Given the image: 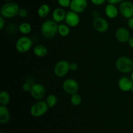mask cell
Returning <instances> with one entry per match:
<instances>
[{
	"mask_svg": "<svg viewBox=\"0 0 133 133\" xmlns=\"http://www.w3.org/2000/svg\"><path fill=\"white\" fill-rule=\"evenodd\" d=\"M58 26L53 20H46L41 26L42 34L45 39H52L58 33Z\"/></svg>",
	"mask_w": 133,
	"mask_h": 133,
	"instance_id": "cell-1",
	"label": "cell"
},
{
	"mask_svg": "<svg viewBox=\"0 0 133 133\" xmlns=\"http://www.w3.org/2000/svg\"><path fill=\"white\" fill-rule=\"evenodd\" d=\"M20 8L14 2H6L2 5L0 10L1 16L5 18H12L18 14Z\"/></svg>",
	"mask_w": 133,
	"mask_h": 133,
	"instance_id": "cell-2",
	"label": "cell"
},
{
	"mask_svg": "<svg viewBox=\"0 0 133 133\" xmlns=\"http://www.w3.org/2000/svg\"><path fill=\"white\" fill-rule=\"evenodd\" d=\"M116 67L122 73L131 72L133 70V60L127 56H122L116 61Z\"/></svg>",
	"mask_w": 133,
	"mask_h": 133,
	"instance_id": "cell-3",
	"label": "cell"
},
{
	"mask_svg": "<svg viewBox=\"0 0 133 133\" xmlns=\"http://www.w3.org/2000/svg\"><path fill=\"white\" fill-rule=\"evenodd\" d=\"M46 102L42 100H37L31 107L30 113L31 116L35 117H40L44 116L49 109Z\"/></svg>",
	"mask_w": 133,
	"mask_h": 133,
	"instance_id": "cell-4",
	"label": "cell"
},
{
	"mask_svg": "<svg viewBox=\"0 0 133 133\" xmlns=\"http://www.w3.org/2000/svg\"><path fill=\"white\" fill-rule=\"evenodd\" d=\"M32 46V40L27 36L19 37L16 43V49L19 53H26Z\"/></svg>",
	"mask_w": 133,
	"mask_h": 133,
	"instance_id": "cell-5",
	"label": "cell"
},
{
	"mask_svg": "<svg viewBox=\"0 0 133 133\" xmlns=\"http://www.w3.org/2000/svg\"><path fill=\"white\" fill-rule=\"evenodd\" d=\"M70 63L66 60H60L54 66V73L59 78L65 76L70 70Z\"/></svg>",
	"mask_w": 133,
	"mask_h": 133,
	"instance_id": "cell-6",
	"label": "cell"
},
{
	"mask_svg": "<svg viewBox=\"0 0 133 133\" xmlns=\"http://www.w3.org/2000/svg\"><path fill=\"white\" fill-rule=\"evenodd\" d=\"M62 88L66 93L72 95L74 94L77 93L79 89V86L75 80L73 78H68L63 82Z\"/></svg>",
	"mask_w": 133,
	"mask_h": 133,
	"instance_id": "cell-7",
	"label": "cell"
},
{
	"mask_svg": "<svg viewBox=\"0 0 133 133\" xmlns=\"http://www.w3.org/2000/svg\"><path fill=\"white\" fill-rule=\"evenodd\" d=\"M31 95L35 100H42L45 96L46 90L43 85L39 83H35L32 85L31 89L30 91Z\"/></svg>",
	"mask_w": 133,
	"mask_h": 133,
	"instance_id": "cell-8",
	"label": "cell"
},
{
	"mask_svg": "<svg viewBox=\"0 0 133 133\" xmlns=\"http://www.w3.org/2000/svg\"><path fill=\"white\" fill-rule=\"evenodd\" d=\"M119 11L124 18L129 19L133 17V3L131 1H123L119 4Z\"/></svg>",
	"mask_w": 133,
	"mask_h": 133,
	"instance_id": "cell-9",
	"label": "cell"
},
{
	"mask_svg": "<svg viewBox=\"0 0 133 133\" xmlns=\"http://www.w3.org/2000/svg\"><path fill=\"white\" fill-rule=\"evenodd\" d=\"M93 27L97 32L105 33L109 29V24L106 19L99 16L94 20Z\"/></svg>",
	"mask_w": 133,
	"mask_h": 133,
	"instance_id": "cell-10",
	"label": "cell"
},
{
	"mask_svg": "<svg viewBox=\"0 0 133 133\" xmlns=\"http://www.w3.org/2000/svg\"><path fill=\"white\" fill-rule=\"evenodd\" d=\"M80 16L78 13L72 11V10H70L66 13L65 22H66V24L70 27H75L78 26L80 23Z\"/></svg>",
	"mask_w": 133,
	"mask_h": 133,
	"instance_id": "cell-11",
	"label": "cell"
},
{
	"mask_svg": "<svg viewBox=\"0 0 133 133\" xmlns=\"http://www.w3.org/2000/svg\"><path fill=\"white\" fill-rule=\"evenodd\" d=\"M88 6L87 0H71L70 4V10L77 13H81L87 9Z\"/></svg>",
	"mask_w": 133,
	"mask_h": 133,
	"instance_id": "cell-12",
	"label": "cell"
},
{
	"mask_svg": "<svg viewBox=\"0 0 133 133\" xmlns=\"http://www.w3.org/2000/svg\"><path fill=\"white\" fill-rule=\"evenodd\" d=\"M131 37L129 31L125 27H119L116 31V38L121 43H128Z\"/></svg>",
	"mask_w": 133,
	"mask_h": 133,
	"instance_id": "cell-13",
	"label": "cell"
},
{
	"mask_svg": "<svg viewBox=\"0 0 133 133\" xmlns=\"http://www.w3.org/2000/svg\"><path fill=\"white\" fill-rule=\"evenodd\" d=\"M133 86V82L130 77L122 76L118 80V87L121 91L123 92H129L131 91Z\"/></svg>",
	"mask_w": 133,
	"mask_h": 133,
	"instance_id": "cell-14",
	"label": "cell"
},
{
	"mask_svg": "<svg viewBox=\"0 0 133 133\" xmlns=\"http://www.w3.org/2000/svg\"><path fill=\"white\" fill-rule=\"evenodd\" d=\"M66 13L64 8L57 7L54 9L52 13V18L57 23H61L65 20Z\"/></svg>",
	"mask_w": 133,
	"mask_h": 133,
	"instance_id": "cell-15",
	"label": "cell"
},
{
	"mask_svg": "<svg viewBox=\"0 0 133 133\" xmlns=\"http://www.w3.org/2000/svg\"><path fill=\"white\" fill-rule=\"evenodd\" d=\"M119 9H118L116 5L113 4H107L105 7V13L107 16L110 19L116 18L119 14Z\"/></svg>",
	"mask_w": 133,
	"mask_h": 133,
	"instance_id": "cell-16",
	"label": "cell"
},
{
	"mask_svg": "<svg viewBox=\"0 0 133 133\" xmlns=\"http://www.w3.org/2000/svg\"><path fill=\"white\" fill-rule=\"evenodd\" d=\"M10 113L6 106H0V123L6 124L10 121Z\"/></svg>",
	"mask_w": 133,
	"mask_h": 133,
	"instance_id": "cell-17",
	"label": "cell"
},
{
	"mask_svg": "<svg viewBox=\"0 0 133 133\" xmlns=\"http://www.w3.org/2000/svg\"><path fill=\"white\" fill-rule=\"evenodd\" d=\"M34 54L38 57H44L48 54V50L44 44H37L34 47Z\"/></svg>",
	"mask_w": 133,
	"mask_h": 133,
	"instance_id": "cell-18",
	"label": "cell"
},
{
	"mask_svg": "<svg viewBox=\"0 0 133 133\" xmlns=\"http://www.w3.org/2000/svg\"><path fill=\"white\" fill-rule=\"evenodd\" d=\"M51 11L50 7L48 4H42L38 9V15L40 18H44L48 16Z\"/></svg>",
	"mask_w": 133,
	"mask_h": 133,
	"instance_id": "cell-19",
	"label": "cell"
},
{
	"mask_svg": "<svg viewBox=\"0 0 133 133\" xmlns=\"http://www.w3.org/2000/svg\"><path fill=\"white\" fill-rule=\"evenodd\" d=\"M18 31L23 35H28L32 31V26L28 22H23L18 26Z\"/></svg>",
	"mask_w": 133,
	"mask_h": 133,
	"instance_id": "cell-20",
	"label": "cell"
},
{
	"mask_svg": "<svg viewBox=\"0 0 133 133\" xmlns=\"http://www.w3.org/2000/svg\"><path fill=\"white\" fill-rule=\"evenodd\" d=\"M58 33L62 37H68L70 33V26L63 23L59 24L58 26Z\"/></svg>",
	"mask_w": 133,
	"mask_h": 133,
	"instance_id": "cell-21",
	"label": "cell"
},
{
	"mask_svg": "<svg viewBox=\"0 0 133 133\" xmlns=\"http://www.w3.org/2000/svg\"><path fill=\"white\" fill-rule=\"evenodd\" d=\"M10 100V94L6 91H2L0 93V103L1 105L6 106Z\"/></svg>",
	"mask_w": 133,
	"mask_h": 133,
	"instance_id": "cell-22",
	"label": "cell"
},
{
	"mask_svg": "<svg viewBox=\"0 0 133 133\" xmlns=\"http://www.w3.org/2000/svg\"><path fill=\"white\" fill-rule=\"evenodd\" d=\"M57 101H58L57 96L54 94H50L48 95L46 98V100H45L49 108H53L57 104Z\"/></svg>",
	"mask_w": 133,
	"mask_h": 133,
	"instance_id": "cell-23",
	"label": "cell"
},
{
	"mask_svg": "<svg viewBox=\"0 0 133 133\" xmlns=\"http://www.w3.org/2000/svg\"><path fill=\"white\" fill-rule=\"evenodd\" d=\"M70 102L74 106H79L82 102L81 96L78 93H75L71 95Z\"/></svg>",
	"mask_w": 133,
	"mask_h": 133,
	"instance_id": "cell-24",
	"label": "cell"
},
{
	"mask_svg": "<svg viewBox=\"0 0 133 133\" xmlns=\"http://www.w3.org/2000/svg\"><path fill=\"white\" fill-rule=\"evenodd\" d=\"M32 79H27V81L25 82L22 86V89L23 91H30L31 89L32 85L35 83H32Z\"/></svg>",
	"mask_w": 133,
	"mask_h": 133,
	"instance_id": "cell-25",
	"label": "cell"
},
{
	"mask_svg": "<svg viewBox=\"0 0 133 133\" xmlns=\"http://www.w3.org/2000/svg\"><path fill=\"white\" fill-rule=\"evenodd\" d=\"M71 0H57L58 5L62 8L70 7Z\"/></svg>",
	"mask_w": 133,
	"mask_h": 133,
	"instance_id": "cell-26",
	"label": "cell"
},
{
	"mask_svg": "<svg viewBox=\"0 0 133 133\" xmlns=\"http://www.w3.org/2000/svg\"><path fill=\"white\" fill-rule=\"evenodd\" d=\"M27 15H28V12H27V10H26L25 9L22 8V9H19V12H18V16H19L20 18H26V17L27 16Z\"/></svg>",
	"mask_w": 133,
	"mask_h": 133,
	"instance_id": "cell-27",
	"label": "cell"
},
{
	"mask_svg": "<svg viewBox=\"0 0 133 133\" xmlns=\"http://www.w3.org/2000/svg\"><path fill=\"white\" fill-rule=\"evenodd\" d=\"M92 4L97 6H100L105 3L107 1V0H90Z\"/></svg>",
	"mask_w": 133,
	"mask_h": 133,
	"instance_id": "cell-28",
	"label": "cell"
},
{
	"mask_svg": "<svg viewBox=\"0 0 133 133\" xmlns=\"http://www.w3.org/2000/svg\"><path fill=\"white\" fill-rule=\"evenodd\" d=\"M70 70L71 71H76L79 68V65H78L77 63L75 62H73L70 63Z\"/></svg>",
	"mask_w": 133,
	"mask_h": 133,
	"instance_id": "cell-29",
	"label": "cell"
},
{
	"mask_svg": "<svg viewBox=\"0 0 133 133\" xmlns=\"http://www.w3.org/2000/svg\"><path fill=\"white\" fill-rule=\"evenodd\" d=\"M124 0H107L108 3L113 4V5H116V4H120L121 3L123 2Z\"/></svg>",
	"mask_w": 133,
	"mask_h": 133,
	"instance_id": "cell-30",
	"label": "cell"
},
{
	"mask_svg": "<svg viewBox=\"0 0 133 133\" xmlns=\"http://www.w3.org/2000/svg\"><path fill=\"white\" fill-rule=\"evenodd\" d=\"M5 18L1 16H0V29H3L5 26Z\"/></svg>",
	"mask_w": 133,
	"mask_h": 133,
	"instance_id": "cell-31",
	"label": "cell"
},
{
	"mask_svg": "<svg viewBox=\"0 0 133 133\" xmlns=\"http://www.w3.org/2000/svg\"><path fill=\"white\" fill-rule=\"evenodd\" d=\"M127 24H128L129 27H130V29L133 30V17L129 18L128 20V22H127Z\"/></svg>",
	"mask_w": 133,
	"mask_h": 133,
	"instance_id": "cell-32",
	"label": "cell"
},
{
	"mask_svg": "<svg viewBox=\"0 0 133 133\" xmlns=\"http://www.w3.org/2000/svg\"><path fill=\"white\" fill-rule=\"evenodd\" d=\"M128 44L129 46L133 49V37H131L130 38V39L128 41Z\"/></svg>",
	"mask_w": 133,
	"mask_h": 133,
	"instance_id": "cell-33",
	"label": "cell"
},
{
	"mask_svg": "<svg viewBox=\"0 0 133 133\" xmlns=\"http://www.w3.org/2000/svg\"><path fill=\"white\" fill-rule=\"evenodd\" d=\"M130 78H131V79L132 80V81L133 82V70L131 72V76H130Z\"/></svg>",
	"mask_w": 133,
	"mask_h": 133,
	"instance_id": "cell-34",
	"label": "cell"
},
{
	"mask_svg": "<svg viewBox=\"0 0 133 133\" xmlns=\"http://www.w3.org/2000/svg\"><path fill=\"white\" fill-rule=\"evenodd\" d=\"M5 1H6V2H10V1H12V0H5Z\"/></svg>",
	"mask_w": 133,
	"mask_h": 133,
	"instance_id": "cell-35",
	"label": "cell"
},
{
	"mask_svg": "<svg viewBox=\"0 0 133 133\" xmlns=\"http://www.w3.org/2000/svg\"><path fill=\"white\" fill-rule=\"evenodd\" d=\"M131 92L132 93V94H133V86H132V89H131Z\"/></svg>",
	"mask_w": 133,
	"mask_h": 133,
	"instance_id": "cell-36",
	"label": "cell"
},
{
	"mask_svg": "<svg viewBox=\"0 0 133 133\" xmlns=\"http://www.w3.org/2000/svg\"><path fill=\"white\" fill-rule=\"evenodd\" d=\"M0 133H4V132L3 131H1V132H0Z\"/></svg>",
	"mask_w": 133,
	"mask_h": 133,
	"instance_id": "cell-37",
	"label": "cell"
},
{
	"mask_svg": "<svg viewBox=\"0 0 133 133\" xmlns=\"http://www.w3.org/2000/svg\"><path fill=\"white\" fill-rule=\"evenodd\" d=\"M132 60H133V59H132Z\"/></svg>",
	"mask_w": 133,
	"mask_h": 133,
	"instance_id": "cell-38",
	"label": "cell"
}]
</instances>
